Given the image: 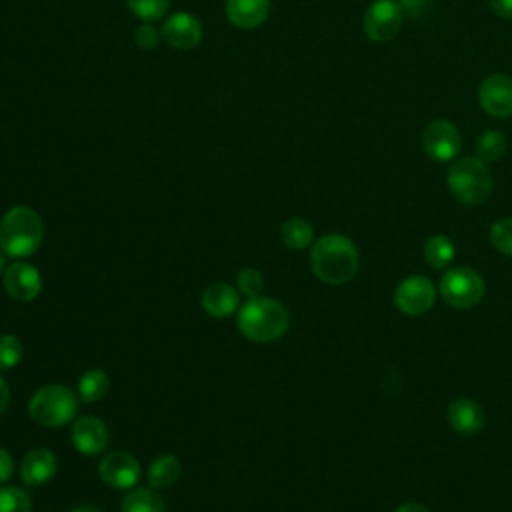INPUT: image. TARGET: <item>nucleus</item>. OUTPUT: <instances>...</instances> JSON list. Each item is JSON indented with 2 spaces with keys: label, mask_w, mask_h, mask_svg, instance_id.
<instances>
[{
  "label": "nucleus",
  "mask_w": 512,
  "mask_h": 512,
  "mask_svg": "<svg viewBox=\"0 0 512 512\" xmlns=\"http://www.w3.org/2000/svg\"><path fill=\"white\" fill-rule=\"evenodd\" d=\"M448 424L460 432V434H476L478 430H482L486 414L484 408L470 400V398H458L448 406Z\"/></svg>",
  "instance_id": "a211bd4d"
},
{
  "label": "nucleus",
  "mask_w": 512,
  "mask_h": 512,
  "mask_svg": "<svg viewBox=\"0 0 512 512\" xmlns=\"http://www.w3.org/2000/svg\"><path fill=\"white\" fill-rule=\"evenodd\" d=\"M70 512H100L98 508H92V506H78V508H74V510H70Z\"/></svg>",
  "instance_id": "c9c22d12"
},
{
  "label": "nucleus",
  "mask_w": 512,
  "mask_h": 512,
  "mask_svg": "<svg viewBox=\"0 0 512 512\" xmlns=\"http://www.w3.org/2000/svg\"><path fill=\"white\" fill-rule=\"evenodd\" d=\"M270 14V0H228L226 18L236 28H256L266 22Z\"/></svg>",
  "instance_id": "f3484780"
},
{
  "label": "nucleus",
  "mask_w": 512,
  "mask_h": 512,
  "mask_svg": "<svg viewBox=\"0 0 512 512\" xmlns=\"http://www.w3.org/2000/svg\"><path fill=\"white\" fill-rule=\"evenodd\" d=\"M404 26V10L396 0H374L362 18L364 36L372 42L394 40Z\"/></svg>",
  "instance_id": "0eeeda50"
},
{
  "label": "nucleus",
  "mask_w": 512,
  "mask_h": 512,
  "mask_svg": "<svg viewBox=\"0 0 512 512\" xmlns=\"http://www.w3.org/2000/svg\"><path fill=\"white\" fill-rule=\"evenodd\" d=\"M438 290L448 306L466 310L474 308L482 300L484 280L476 270L468 266H454L448 272H444Z\"/></svg>",
  "instance_id": "423d86ee"
},
{
  "label": "nucleus",
  "mask_w": 512,
  "mask_h": 512,
  "mask_svg": "<svg viewBox=\"0 0 512 512\" xmlns=\"http://www.w3.org/2000/svg\"><path fill=\"white\" fill-rule=\"evenodd\" d=\"M160 34L168 46L190 50L202 40V22L192 12H174L164 20Z\"/></svg>",
  "instance_id": "ddd939ff"
},
{
  "label": "nucleus",
  "mask_w": 512,
  "mask_h": 512,
  "mask_svg": "<svg viewBox=\"0 0 512 512\" xmlns=\"http://www.w3.org/2000/svg\"><path fill=\"white\" fill-rule=\"evenodd\" d=\"M454 242L444 234H434L424 244V260L432 268H446L454 260Z\"/></svg>",
  "instance_id": "b1692460"
},
{
  "label": "nucleus",
  "mask_w": 512,
  "mask_h": 512,
  "mask_svg": "<svg viewBox=\"0 0 512 512\" xmlns=\"http://www.w3.org/2000/svg\"><path fill=\"white\" fill-rule=\"evenodd\" d=\"M8 402H10V390L6 380L0 376V414L8 408Z\"/></svg>",
  "instance_id": "72a5a7b5"
},
{
  "label": "nucleus",
  "mask_w": 512,
  "mask_h": 512,
  "mask_svg": "<svg viewBox=\"0 0 512 512\" xmlns=\"http://www.w3.org/2000/svg\"><path fill=\"white\" fill-rule=\"evenodd\" d=\"M490 10L502 20H512V0H490Z\"/></svg>",
  "instance_id": "2f4dec72"
},
{
  "label": "nucleus",
  "mask_w": 512,
  "mask_h": 512,
  "mask_svg": "<svg viewBox=\"0 0 512 512\" xmlns=\"http://www.w3.org/2000/svg\"><path fill=\"white\" fill-rule=\"evenodd\" d=\"M280 238L290 250H304L312 244L314 230L304 218H288L280 228Z\"/></svg>",
  "instance_id": "412c9836"
},
{
  "label": "nucleus",
  "mask_w": 512,
  "mask_h": 512,
  "mask_svg": "<svg viewBox=\"0 0 512 512\" xmlns=\"http://www.w3.org/2000/svg\"><path fill=\"white\" fill-rule=\"evenodd\" d=\"M108 388H110L108 374L104 370H98V368L86 370L78 380V396L84 402L102 400L108 394Z\"/></svg>",
  "instance_id": "5701e85b"
},
{
  "label": "nucleus",
  "mask_w": 512,
  "mask_h": 512,
  "mask_svg": "<svg viewBox=\"0 0 512 512\" xmlns=\"http://www.w3.org/2000/svg\"><path fill=\"white\" fill-rule=\"evenodd\" d=\"M182 472V464L174 454H160L148 466V484L152 488H168L172 486Z\"/></svg>",
  "instance_id": "6ab92c4d"
},
{
  "label": "nucleus",
  "mask_w": 512,
  "mask_h": 512,
  "mask_svg": "<svg viewBox=\"0 0 512 512\" xmlns=\"http://www.w3.org/2000/svg\"><path fill=\"white\" fill-rule=\"evenodd\" d=\"M236 326L250 342L268 344L286 334L290 326V312L274 298L254 296L236 312Z\"/></svg>",
  "instance_id": "f03ea898"
},
{
  "label": "nucleus",
  "mask_w": 512,
  "mask_h": 512,
  "mask_svg": "<svg viewBox=\"0 0 512 512\" xmlns=\"http://www.w3.org/2000/svg\"><path fill=\"white\" fill-rule=\"evenodd\" d=\"M200 304L204 312L212 318H228L232 316L240 306L238 290L232 288L226 282H214L204 288L200 296Z\"/></svg>",
  "instance_id": "dca6fc26"
},
{
  "label": "nucleus",
  "mask_w": 512,
  "mask_h": 512,
  "mask_svg": "<svg viewBox=\"0 0 512 512\" xmlns=\"http://www.w3.org/2000/svg\"><path fill=\"white\" fill-rule=\"evenodd\" d=\"M160 32L154 28L152 22H142L136 30H134V40L142 50H152L158 46L160 42Z\"/></svg>",
  "instance_id": "c756f323"
},
{
  "label": "nucleus",
  "mask_w": 512,
  "mask_h": 512,
  "mask_svg": "<svg viewBox=\"0 0 512 512\" xmlns=\"http://www.w3.org/2000/svg\"><path fill=\"white\" fill-rule=\"evenodd\" d=\"M120 512H166V506L158 492L150 488H134L124 496Z\"/></svg>",
  "instance_id": "aec40b11"
},
{
  "label": "nucleus",
  "mask_w": 512,
  "mask_h": 512,
  "mask_svg": "<svg viewBox=\"0 0 512 512\" xmlns=\"http://www.w3.org/2000/svg\"><path fill=\"white\" fill-rule=\"evenodd\" d=\"M12 470H14V462H12V456L8 450H4L0 446V484H4L10 476H12Z\"/></svg>",
  "instance_id": "7c9ffc66"
},
{
  "label": "nucleus",
  "mask_w": 512,
  "mask_h": 512,
  "mask_svg": "<svg viewBox=\"0 0 512 512\" xmlns=\"http://www.w3.org/2000/svg\"><path fill=\"white\" fill-rule=\"evenodd\" d=\"M0 512H32V500L22 488L0 486Z\"/></svg>",
  "instance_id": "a878e982"
},
{
  "label": "nucleus",
  "mask_w": 512,
  "mask_h": 512,
  "mask_svg": "<svg viewBox=\"0 0 512 512\" xmlns=\"http://www.w3.org/2000/svg\"><path fill=\"white\" fill-rule=\"evenodd\" d=\"M506 146H508V140H506L504 132H500L496 128H490V130L482 132L476 140V146H474L476 158H480L486 164L498 162L504 156Z\"/></svg>",
  "instance_id": "4be33fe9"
},
{
  "label": "nucleus",
  "mask_w": 512,
  "mask_h": 512,
  "mask_svg": "<svg viewBox=\"0 0 512 512\" xmlns=\"http://www.w3.org/2000/svg\"><path fill=\"white\" fill-rule=\"evenodd\" d=\"M44 238L40 214L30 206H14L0 220V248L6 256H32Z\"/></svg>",
  "instance_id": "7ed1b4c3"
},
{
  "label": "nucleus",
  "mask_w": 512,
  "mask_h": 512,
  "mask_svg": "<svg viewBox=\"0 0 512 512\" xmlns=\"http://www.w3.org/2000/svg\"><path fill=\"white\" fill-rule=\"evenodd\" d=\"M394 512H428V508L424 504H418V502H404Z\"/></svg>",
  "instance_id": "f704fd0d"
},
{
  "label": "nucleus",
  "mask_w": 512,
  "mask_h": 512,
  "mask_svg": "<svg viewBox=\"0 0 512 512\" xmlns=\"http://www.w3.org/2000/svg\"><path fill=\"white\" fill-rule=\"evenodd\" d=\"M130 12L142 22H154L166 16L170 0H126Z\"/></svg>",
  "instance_id": "393cba45"
},
{
  "label": "nucleus",
  "mask_w": 512,
  "mask_h": 512,
  "mask_svg": "<svg viewBox=\"0 0 512 512\" xmlns=\"http://www.w3.org/2000/svg\"><path fill=\"white\" fill-rule=\"evenodd\" d=\"M72 444L76 446L78 452L86 454V456H94L104 452V448L108 446V426L104 420L96 418V416H82L74 422L72 426Z\"/></svg>",
  "instance_id": "4468645a"
},
{
  "label": "nucleus",
  "mask_w": 512,
  "mask_h": 512,
  "mask_svg": "<svg viewBox=\"0 0 512 512\" xmlns=\"http://www.w3.org/2000/svg\"><path fill=\"white\" fill-rule=\"evenodd\" d=\"M400 6L404 10V14L408 12L410 16H418L428 6V0H400Z\"/></svg>",
  "instance_id": "473e14b6"
},
{
  "label": "nucleus",
  "mask_w": 512,
  "mask_h": 512,
  "mask_svg": "<svg viewBox=\"0 0 512 512\" xmlns=\"http://www.w3.org/2000/svg\"><path fill=\"white\" fill-rule=\"evenodd\" d=\"M98 476L110 488L126 490V488H132L138 482L140 464L132 454H128L124 450H114V452H108L106 456L100 458Z\"/></svg>",
  "instance_id": "9b49d317"
},
{
  "label": "nucleus",
  "mask_w": 512,
  "mask_h": 512,
  "mask_svg": "<svg viewBox=\"0 0 512 512\" xmlns=\"http://www.w3.org/2000/svg\"><path fill=\"white\" fill-rule=\"evenodd\" d=\"M56 468H58V462L52 450L34 448L22 458L20 478L26 486H40V484H46L56 474Z\"/></svg>",
  "instance_id": "2eb2a0df"
},
{
  "label": "nucleus",
  "mask_w": 512,
  "mask_h": 512,
  "mask_svg": "<svg viewBox=\"0 0 512 512\" xmlns=\"http://www.w3.org/2000/svg\"><path fill=\"white\" fill-rule=\"evenodd\" d=\"M2 286L10 298L18 302H30L42 290V276L32 264L16 260L6 266L2 274Z\"/></svg>",
  "instance_id": "f8f14e48"
},
{
  "label": "nucleus",
  "mask_w": 512,
  "mask_h": 512,
  "mask_svg": "<svg viewBox=\"0 0 512 512\" xmlns=\"http://www.w3.org/2000/svg\"><path fill=\"white\" fill-rule=\"evenodd\" d=\"M24 346L14 334H0V370L14 368L22 358Z\"/></svg>",
  "instance_id": "bb28decb"
},
{
  "label": "nucleus",
  "mask_w": 512,
  "mask_h": 512,
  "mask_svg": "<svg viewBox=\"0 0 512 512\" xmlns=\"http://www.w3.org/2000/svg\"><path fill=\"white\" fill-rule=\"evenodd\" d=\"M478 102L492 118L512 116V78L506 74H488L478 86Z\"/></svg>",
  "instance_id": "9d476101"
},
{
  "label": "nucleus",
  "mask_w": 512,
  "mask_h": 512,
  "mask_svg": "<svg viewBox=\"0 0 512 512\" xmlns=\"http://www.w3.org/2000/svg\"><path fill=\"white\" fill-rule=\"evenodd\" d=\"M422 148L436 162H450L460 154L462 134L458 126L446 118L430 120L422 130Z\"/></svg>",
  "instance_id": "6e6552de"
},
{
  "label": "nucleus",
  "mask_w": 512,
  "mask_h": 512,
  "mask_svg": "<svg viewBox=\"0 0 512 512\" xmlns=\"http://www.w3.org/2000/svg\"><path fill=\"white\" fill-rule=\"evenodd\" d=\"M360 256L354 242L342 234H324L312 244L310 268L314 276L330 286L350 282L358 272Z\"/></svg>",
  "instance_id": "f257e3e1"
},
{
  "label": "nucleus",
  "mask_w": 512,
  "mask_h": 512,
  "mask_svg": "<svg viewBox=\"0 0 512 512\" xmlns=\"http://www.w3.org/2000/svg\"><path fill=\"white\" fill-rule=\"evenodd\" d=\"M490 242L498 252L512 256V218H500L490 226Z\"/></svg>",
  "instance_id": "cd10ccee"
},
{
  "label": "nucleus",
  "mask_w": 512,
  "mask_h": 512,
  "mask_svg": "<svg viewBox=\"0 0 512 512\" xmlns=\"http://www.w3.org/2000/svg\"><path fill=\"white\" fill-rule=\"evenodd\" d=\"M436 302V288L428 276L414 274L404 278L394 290V304L406 316H420Z\"/></svg>",
  "instance_id": "1a4fd4ad"
},
{
  "label": "nucleus",
  "mask_w": 512,
  "mask_h": 512,
  "mask_svg": "<svg viewBox=\"0 0 512 512\" xmlns=\"http://www.w3.org/2000/svg\"><path fill=\"white\" fill-rule=\"evenodd\" d=\"M4 270H6V254H4V250L0 248V274H4Z\"/></svg>",
  "instance_id": "e433bc0d"
},
{
  "label": "nucleus",
  "mask_w": 512,
  "mask_h": 512,
  "mask_svg": "<svg viewBox=\"0 0 512 512\" xmlns=\"http://www.w3.org/2000/svg\"><path fill=\"white\" fill-rule=\"evenodd\" d=\"M78 410L76 394L62 384H46L38 388L28 402V412L34 422L46 428L68 424Z\"/></svg>",
  "instance_id": "39448f33"
},
{
  "label": "nucleus",
  "mask_w": 512,
  "mask_h": 512,
  "mask_svg": "<svg viewBox=\"0 0 512 512\" xmlns=\"http://www.w3.org/2000/svg\"><path fill=\"white\" fill-rule=\"evenodd\" d=\"M446 184L450 194L466 206L484 204L494 190V178L488 164L476 156L454 160L448 168Z\"/></svg>",
  "instance_id": "20e7f679"
},
{
  "label": "nucleus",
  "mask_w": 512,
  "mask_h": 512,
  "mask_svg": "<svg viewBox=\"0 0 512 512\" xmlns=\"http://www.w3.org/2000/svg\"><path fill=\"white\" fill-rule=\"evenodd\" d=\"M236 284H238V290H240L244 296L254 298V296H260V294H262L264 278H262V274H260L256 268H244V270L238 272Z\"/></svg>",
  "instance_id": "c85d7f7f"
}]
</instances>
